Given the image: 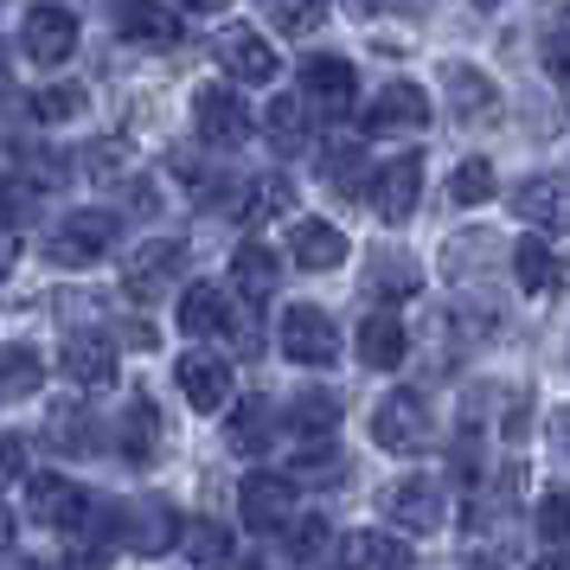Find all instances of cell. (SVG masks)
<instances>
[{
	"label": "cell",
	"instance_id": "1",
	"mask_svg": "<svg viewBox=\"0 0 570 570\" xmlns=\"http://www.w3.org/2000/svg\"><path fill=\"white\" fill-rule=\"evenodd\" d=\"M372 442L391 449V455H423V442H430V404H423V391H391V397H379Z\"/></svg>",
	"mask_w": 570,
	"mask_h": 570
},
{
	"label": "cell",
	"instance_id": "2",
	"mask_svg": "<svg viewBox=\"0 0 570 570\" xmlns=\"http://www.w3.org/2000/svg\"><path fill=\"white\" fill-rule=\"evenodd\" d=\"M109 244H116V212L83 206L52 232V263L58 269H90L97 257H109Z\"/></svg>",
	"mask_w": 570,
	"mask_h": 570
},
{
	"label": "cell",
	"instance_id": "3",
	"mask_svg": "<svg viewBox=\"0 0 570 570\" xmlns=\"http://www.w3.org/2000/svg\"><path fill=\"white\" fill-rule=\"evenodd\" d=\"M283 353L295 365H327L340 360V327H334V314L327 308H314V302H295V308L283 314Z\"/></svg>",
	"mask_w": 570,
	"mask_h": 570
},
{
	"label": "cell",
	"instance_id": "4",
	"mask_svg": "<svg viewBox=\"0 0 570 570\" xmlns=\"http://www.w3.org/2000/svg\"><path fill=\"white\" fill-rule=\"evenodd\" d=\"M20 46H27L32 65L58 71L65 58L78 52V13H71L65 0H39V7L27 13V32H20Z\"/></svg>",
	"mask_w": 570,
	"mask_h": 570
},
{
	"label": "cell",
	"instance_id": "5",
	"mask_svg": "<svg viewBox=\"0 0 570 570\" xmlns=\"http://www.w3.org/2000/svg\"><path fill=\"white\" fill-rule=\"evenodd\" d=\"M193 129H199L206 148H237L250 135V109L237 104V90H225V83H199L193 90Z\"/></svg>",
	"mask_w": 570,
	"mask_h": 570
},
{
	"label": "cell",
	"instance_id": "6",
	"mask_svg": "<svg viewBox=\"0 0 570 570\" xmlns=\"http://www.w3.org/2000/svg\"><path fill=\"white\" fill-rule=\"evenodd\" d=\"M27 507H32V519H46V525H58V532H83V525L97 519L90 493H83L78 481H65V474H32Z\"/></svg>",
	"mask_w": 570,
	"mask_h": 570
},
{
	"label": "cell",
	"instance_id": "7",
	"mask_svg": "<svg viewBox=\"0 0 570 570\" xmlns=\"http://www.w3.org/2000/svg\"><path fill=\"white\" fill-rule=\"evenodd\" d=\"M116 539L129 544V551H167V544L180 539V513L160 500V493H141V500H129L122 513H116Z\"/></svg>",
	"mask_w": 570,
	"mask_h": 570
},
{
	"label": "cell",
	"instance_id": "8",
	"mask_svg": "<svg viewBox=\"0 0 570 570\" xmlns=\"http://www.w3.org/2000/svg\"><path fill=\"white\" fill-rule=\"evenodd\" d=\"M180 269H186V244L180 237H155V244H141V250L122 263V288H129L135 302H160Z\"/></svg>",
	"mask_w": 570,
	"mask_h": 570
},
{
	"label": "cell",
	"instance_id": "9",
	"mask_svg": "<svg viewBox=\"0 0 570 570\" xmlns=\"http://www.w3.org/2000/svg\"><path fill=\"white\" fill-rule=\"evenodd\" d=\"M372 206L385 225H404L416 206H423V155H397L372 174Z\"/></svg>",
	"mask_w": 570,
	"mask_h": 570
},
{
	"label": "cell",
	"instance_id": "10",
	"mask_svg": "<svg viewBox=\"0 0 570 570\" xmlns=\"http://www.w3.org/2000/svg\"><path fill=\"white\" fill-rule=\"evenodd\" d=\"M174 379H180L186 391V404L193 411H206L218 416L225 404H232V360H218V353H180V365H174Z\"/></svg>",
	"mask_w": 570,
	"mask_h": 570
},
{
	"label": "cell",
	"instance_id": "11",
	"mask_svg": "<svg viewBox=\"0 0 570 570\" xmlns=\"http://www.w3.org/2000/svg\"><path fill=\"white\" fill-rule=\"evenodd\" d=\"M237 507H244L250 532H283L288 513H295V488H288V474H244Z\"/></svg>",
	"mask_w": 570,
	"mask_h": 570
},
{
	"label": "cell",
	"instance_id": "12",
	"mask_svg": "<svg viewBox=\"0 0 570 570\" xmlns=\"http://www.w3.org/2000/svg\"><path fill=\"white\" fill-rule=\"evenodd\" d=\"M423 122H430L423 83H385L365 109V135H404V129H423Z\"/></svg>",
	"mask_w": 570,
	"mask_h": 570
},
{
	"label": "cell",
	"instance_id": "13",
	"mask_svg": "<svg viewBox=\"0 0 570 570\" xmlns=\"http://www.w3.org/2000/svg\"><path fill=\"white\" fill-rule=\"evenodd\" d=\"M109 20H116V32L135 39V46H155V52L180 46V20H174L160 0H109Z\"/></svg>",
	"mask_w": 570,
	"mask_h": 570
},
{
	"label": "cell",
	"instance_id": "14",
	"mask_svg": "<svg viewBox=\"0 0 570 570\" xmlns=\"http://www.w3.org/2000/svg\"><path fill=\"white\" fill-rule=\"evenodd\" d=\"M218 65H225V71H232L237 83H269L283 58L269 52V39H263V32H250V27H225V32H218Z\"/></svg>",
	"mask_w": 570,
	"mask_h": 570
},
{
	"label": "cell",
	"instance_id": "15",
	"mask_svg": "<svg viewBox=\"0 0 570 570\" xmlns=\"http://www.w3.org/2000/svg\"><path fill=\"white\" fill-rule=\"evenodd\" d=\"M353 90H360V78H353V65L340 52H314L302 65V104H321L327 116H340V109L353 104Z\"/></svg>",
	"mask_w": 570,
	"mask_h": 570
},
{
	"label": "cell",
	"instance_id": "16",
	"mask_svg": "<svg viewBox=\"0 0 570 570\" xmlns=\"http://www.w3.org/2000/svg\"><path fill=\"white\" fill-rule=\"evenodd\" d=\"M65 379L83 391L116 385V340L109 334H71L65 340Z\"/></svg>",
	"mask_w": 570,
	"mask_h": 570
},
{
	"label": "cell",
	"instance_id": "17",
	"mask_svg": "<svg viewBox=\"0 0 570 570\" xmlns=\"http://www.w3.org/2000/svg\"><path fill=\"white\" fill-rule=\"evenodd\" d=\"M385 513L404 525V532H436L442 525V488L436 481H423V474H411V481H397V488L385 493Z\"/></svg>",
	"mask_w": 570,
	"mask_h": 570
},
{
	"label": "cell",
	"instance_id": "18",
	"mask_svg": "<svg viewBox=\"0 0 570 570\" xmlns=\"http://www.w3.org/2000/svg\"><path fill=\"white\" fill-rule=\"evenodd\" d=\"M404 353H411V334H404V321L391 308H372L360 321V365H372V372H397L404 365Z\"/></svg>",
	"mask_w": 570,
	"mask_h": 570
},
{
	"label": "cell",
	"instance_id": "19",
	"mask_svg": "<svg viewBox=\"0 0 570 570\" xmlns=\"http://www.w3.org/2000/svg\"><path fill=\"white\" fill-rule=\"evenodd\" d=\"M288 257L302 263V269H340L346 263V232L340 225H327V218H302L295 232H288Z\"/></svg>",
	"mask_w": 570,
	"mask_h": 570
},
{
	"label": "cell",
	"instance_id": "20",
	"mask_svg": "<svg viewBox=\"0 0 570 570\" xmlns=\"http://www.w3.org/2000/svg\"><path fill=\"white\" fill-rule=\"evenodd\" d=\"M232 283H237V295H244V302H269V295H276V283H283V257H276L269 244H237Z\"/></svg>",
	"mask_w": 570,
	"mask_h": 570
},
{
	"label": "cell",
	"instance_id": "21",
	"mask_svg": "<svg viewBox=\"0 0 570 570\" xmlns=\"http://www.w3.org/2000/svg\"><path fill=\"white\" fill-rule=\"evenodd\" d=\"M116 449H122L135 468H148L160 455V411H155V397H135V404H129V416L116 423Z\"/></svg>",
	"mask_w": 570,
	"mask_h": 570
},
{
	"label": "cell",
	"instance_id": "22",
	"mask_svg": "<svg viewBox=\"0 0 570 570\" xmlns=\"http://www.w3.org/2000/svg\"><path fill=\"white\" fill-rule=\"evenodd\" d=\"M513 212L525 225H539V232H564V174H539V180L519 186Z\"/></svg>",
	"mask_w": 570,
	"mask_h": 570
},
{
	"label": "cell",
	"instance_id": "23",
	"mask_svg": "<svg viewBox=\"0 0 570 570\" xmlns=\"http://www.w3.org/2000/svg\"><path fill=\"white\" fill-rule=\"evenodd\" d=\"M269 436H276V411H269V397H244V404H232L225 442H232L237 455H263Z\"/></svg>",
	"mask_w": 570,
	"mask_h": 570
},
{
	"label": "cell",
	"instance_id": "24",
	"mask_svg": "<svg viewBox=\"0 0 570 570\" xmlns=\"http://www.w3.org/2000/svg\"><path fill=\"white\" fill-rule=\"evenodd\" d=\"M442 90L455 97V116H462V122L493 116V104H500L493 78H488V71H468V65H442Z\"/></svg>",
	"mask_w": 570,
	"mask_h": 570
},
{
	"label": "cell",
	"instance_id": "25",
	"mask_svg": "<svg viewBox=\"0 0 570 570\" xmlns=\"http://www.w3.org/2000/svg\"><path fill=\"white\" fill-rule=\"evenodd\" d=\"M174 544H180L199 570H225L237 558V539L218 525V519H193V525H180V539H174Z\"/></svg>",
	"mask_w": 570,
	"mask_h": 570
},
{
	"label": "cell",
	"instance_id": "26",
	"mask_svg": "<svg viewBox=\"0 0 570 570\" xmlns=\"http://www.w3.org/2000/svg\"><path fill=\"white\" fill-rule=\"evenodd\" d=\"M232 321V308H225V295H218V283H193L180 295V334H193V340H206V334H218Z\"/></svg>",
	"mask_w": 570,
	"mask_h": 570
},
{
	"label": "cell",
	"instance_id": "27",
	"mask_svg": "<svg viewBox=\"0 0 570 570\" xmlns=\"http://www.w3.org/2000/svg\"><path fill=\"white\" fill-rule=\"evenodd\" d=\"M513 276L525 295H544V288H558V250L539 244V237H519L513 244Z\"/></svg>",
	"mask_w": 570,
	"mask_h": 570
},
{
	"label": "cell",
	"instance_id": "28",
	"mask_svg": "<svg viewBox=\"0 0 570 570\" xmlns=\"http://www.w3.org/2000/svg\"><path fill=\"white\" fill-rule=\"evenodd\" d=\"M334 423H340V397H334V391H302V397L288 404V430H295V436H308V442L334 436Z\"/></svg>",
	"mask_w": 570,
	"mask_h": 570
},
{
	"label": "cell",
	"instance_id": "29",
	"mask_svg": "<svg viewBox=\"0 0 570 570\" xmlns=\"http://www.w3.org/2000/svg\"><path fill=\"white\" fill-rule=\"evenodd\" d=\"M46 385V360L32 346H0V397H32Z\"/></svg>",
	"mask_w": 570,
	"mask_h": 570
},
{
	"label": "cell",
	"instance_id": "30",
	"mask_svg": "<svg viewBox=\"0 0 570 570\" xmlns=\"http://www.w3.org/2000/svg\"><path fill=\"white\" fill-rule=\"evenodd\" d=\"M353 564L360 570H411L416 551L404 539H391V532H360L353 539Z\"/></svg>",
	"mask_w": 570,
	"mask_h": 570
},
{
	"label": "cell",
	"instance_id": "31",
	"mask_svg": "<svg viewBox=\"0 0 570 570\" xmlns=\"http://www.w3.org/2000/svg\"><path fill=\"white\" fill-rule=\"evenodd\" d=\"M263 129H269L276 148H302V141H308V104H302V97H269Z\"/></svg>",
	"mask_w": 570,
	"mask_h": 570
},
{
	"label": "cell",
	"instance_id": "32",
	"mask_svg": "<svg viewBox=\"0 0 570 570\" xmlns=\"http://www.w3.org/2000/svg\"><path fill=\"white\" fill-rule=\"evenodd\" d=\"M263 13H269V27H276V32L308 39V32L327 20V0H263Z\"/></svg>",
	"mask_w": 570,
	"mask_h": 570
},
{
	"label": "cell",
	"instance_id": "33",
	"mask_svg": "<svg viewBox=\"0 0 570 570\" xmlns=\"http://www.w3.org/2000/svg\"><path fill=\"white\" fill-rule=\"evenodd\" d=\"M83 83H46L39 97H32V122H71V116H83Z\"/></svg>",
	"mask_w": 570,
	"mask_h": 570
},
{
	"label": "cell",
	"instance_id": "34",
	"mask_svg": "<svg viewBox=\"0 0 570 570\" xmlns=\"http://www.w3.org/2000/svg\"><path fill=\"white\" fill-rule=\"evenodd\" d=\"M449 199H455V206H488L493 199V167L488 160H462L455 180H449Z\"/></svg>",
	"mask_w": 570,
	"mask_h": 570
},
{
	"label": "cell",
	"instance_id": "35",
	"mask_svg": "<svg viewBox=\"0 0 570 570\" xmlns=\"http://www.w3.org/2000/svg\"><path fill=\"white\" fill-rule=\"evenodd\" d=\"M365 283L379 288V295H411V288H416V269H411L404 257H379V263H372V276H365Z\"/></svg>",
	"mask_w": 570,
	"mask_h": 570
},
{
	"label": "cell",
	"instance_id": "36",
	"mask_svg": "<svg viewBox=\"0 0 570 570\" xmlns=\"http://www.w3.org/2000/svg\"><path fill=\"white\" fill-rule=\"evenodd\" d=\"M83 167H90V180H122V167H129V148H122V141H90V148H83Z\"/></svg>",
	"mask_w": 570,
	"mask_h": 570
},
{
	"label": "cell",
	"instance_id": "37",
	"mask_svg": "<svg viewBox=\"0 0 570 570\" xmlns=\"http://www.w3.org/2000/svg\"><path fill=\"white\" fill-rule=\"evenodd\" d=\"M327 539H334V525H327L321 513H308V519H295V539H288V551H295V558H314Z\"/></svg>",
	"mask_w": 570,
	"mask_h": 570
},
{
	"label": "cell",
	"instance_id": "38",
	"mask_svg": "<svg viewBox=\"0 0 570 570\" xmlns=\"http://www.w3.org/2000/svg\"><path fill=\"white\" fill-rule=\"evenodd\" d=\"M244 212H250V218H276V212H288V180H257Z\"/></svg>",
	"mask_w": 570,
	"mask_h": 570
},
{
	"label": "cell",
	"instance_id": "39",
	"mask_svg": "<svg viewBox=\"0 0 570 570\" xmlns=\"http://www.w3.org/2000/svg\"><path fill=\"white\" fill-rule=\"evenodd\" d=\"M539 539L551 544V551L564 544V493H544L539 500Z\"/></svg>",
	"mask_w": 570,
	"mask_h": 570
},
{
	"label": "cell",
	"instance_id": "40",
	"mask_svg": "<svg viewBox=\"0 0 570 570\" xmlns=\"http://www.w3.org/2000/svg\"><path fill=\"white\" fill-rule=\"evenodd\" d=\"M52 442H65V449H83V416H78V411H52Z\"/></svg>",
	"mask_w": 570,
	"mask_h": 570
},
{
	"label": "cell",
	"instance_id": "41",
	"mask_svg": "<svg viewBox=\"0 0 570 570\" xmlns=\"http://www.w3.org/2000/svg\"><path fill=\"white\" fill-rule=\"evenodd\" d=\"M544 71L564 78V27H551V39H544Z\"/></svg>",
	"mask_w": 570,
	"mask_h": 570
},
{
	"label": "cell",
	"instance_id": "42",
	"mask_svg": "<svg viewBox=\"0 0 570 570\" xmlns=\"http://www.w3.org/2000/svg\"><path fill=\"white\" fill-rule=\"evenodd\" d=\"M13 263H20V232L0 225V276H13Z\"/></svg>",
	"mask_w": 570,
	"mask_h": 570
},
{
	"label": "cell",
	"instance_id": "43",
	"mask_svg": "<svg viewBox=\"0 0 570 570\" xmlns=\"http://www.w3.org/2000/svg\"><path fill=\"white\" fill-rule=\"evenodd\" d=\"M0 468H7V474H20V468H27V442H20V436H0Z\"/></svg>",
	"mask_w": 570,
	"mask_h": 570
},
{
	"label": "cell",
	"instance_id": "44",
	"mask_svg": "<svg viewBox=\"0 0 570 570\" xmlns=\"http://www.w3.org/2000/svg\"><path fill=\"white\" fill-rule=\"evenodd\" d=\"M52 570H104V551H65Z\"/></svg>",
	"mask_w": 570,
	"mask_h": 570
},
{
	"label": "cell",
	"instance_id": "45",
	"mask_svg": "<svg viewBox=\"0 0 570 570\" xmlns=\"http://www.w3.org/2000/svg\"><path fill=\"white\" fill-rule=\"evenodd\" d=\"M0 570H39V564H32V558H20V551H7V544H0Z\"/></svg>",
	"mask_w": 570,
	"mask_h": 570
},
{
	"label": "cell",
	"instance_id": "46",
	"mask_svg": "<svg viewBox=\"0 0 570 570\" xmlns=\"http://www.w3.org/2000/svg\"><path fill=\"white\" fill-rule=\"evenodd\" d=\"M186 13H225V7H232V0H180Z\"/></svg>",
	"mask_w": 570,
	"mask_h": 570
},
{
	"label": "cell",
	"instance_id": "47",
	"mask_svg": "<svg viewBox=\"0 0 570 570\" xmlns=\"http://www.w3.org/2000/svg\"><path fill=\"white\" fill-rule=\"evenodd\" d=\"M7 90H13V52L0 46V97H7Z\"/></svg>",
	"mask_w": 570,
	"mask_h": 570
},
{
	"label": "cell",
	"instance_id": "48",
	"mask_svg": "<svg viewBox=\"0 0 570 570\" xmlns=\"http://www.w3.org/2000/svg\"><path fill=\"white\" fill-rule=\"evenodd\" d=\"M391 7H411V0H360V13H391Z\"/></svg>",
	"mask_w": 570,
	"mask_h": 570
},
{
	"label": "cell",
	"instance_id": "49",
	"mask_svg": "<svg viewBox=\"0 0 570 570\" xmlns=\"http://www.w3.org/2000/svg\"><path fill=\"white\" fill-rule=\"evenodd\" d=\"M13 539V507H7V500H0V544Z\"/></svg>",
	"mask_w": 570,
	"mask_h": 570
},
{
	"label": "cell",
	"instance_id": "50",
	"mask_svg": "<svg viewBox=\"0 0 570 570\" xmlns=\"http://www.w3.org/2000/svg\"><path fill=\"white\" fill-rule=\"evenodd\" d=\"M532 570H564V558H558V551H544V558H539Z\"/></svg>",
	"mask_w": 570,
	"mask_h": 570
},
{
	"label": "cell",
	"instance_id": "51",
	"mask_svg": "<svg viewBox=\"0 0 570 570\" xmlns=\"http://www.w3.org/2000/svg\"><path fill=\"white\" fill-rule=\"evenodd\" d=\"M462 570H500V564H493V558H468Z\"/></svg>",
	"mask_w": 570,
	"mask_h": 570
},
{
	"label": "cell",
	"instance_id": "52",
	"mask_svg": "<svg viewBox=\"0 0 570 570\" xmlns=\"http://www.w3.org/2000/svg\"><path fill=\"white\" fill-rule=\"evenodd\" d=\"M474 7H481V13H488V7H500V0H474Z\"/></svg>",
	"mask_w": 570,
	"mask_h": 570
},
{
	"label": "cell",
	"instance_id": "53",
	"mask_svg": "<svg viewBox=\"0 0 570 570\" xmlns=\"http://www.w3.org/2000/svg\"><path fill=\"white\" fill-rule=\"evenodd\" d=\"M0 7H7V0H0Z\"/></svg>",
	"mask_w": 570,
	"mask_h": 570
}]
</instances>
